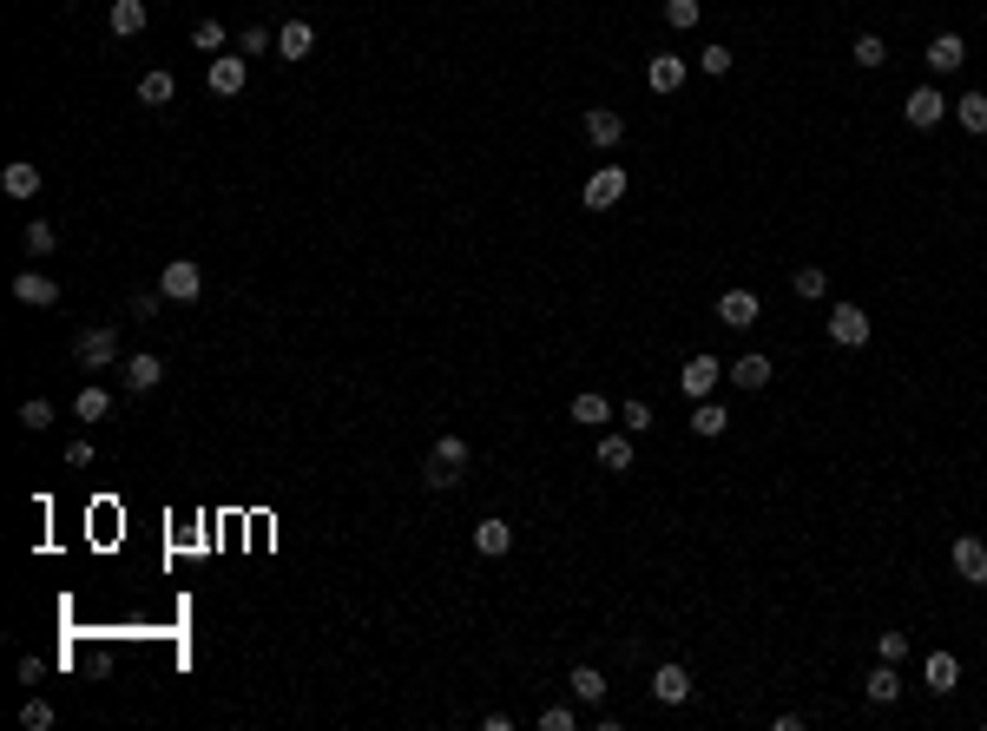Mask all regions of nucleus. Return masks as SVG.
Here are the masks:
<instances>
[{
  "instance_id": "a19ab883",
  "label": "nucleus",
  "mask_w": 987,
  "mask_h": 731,
  "mask_svg": "<svg viewBox=\"0 0 987 731\" xmlns=\"http://www.w3.org/2000/svg\"><path fill=\"white\" fill-rule=\"evenodd\" d=\"M876 652H882V659H889V666H895V659L909 652V633H882V639H876Z\"/></svg>"
},
{
  "instance_id": "39448f33",
  "label": "nucleus",
  "mask_w": 987,
  "mask_h": 731,
  "mask_svg": "<svg viewBox=\"0 0 987 731\" xmlns=\"http://www.w3.org/2000/svg\"><path fill=\"white\" fill-rule=\"evenodd\" d=\"M724 369H731V363H718V356H691V363L678 369V389H685L691 402H705L711 389H718V376H724Z\"/></svg>"
},
{
  "instance_id": "5701e85b",
  "label": "nucleus",
  "mask_w": 987,
  "mask_h": 731,
  "mask_svg": "<svg viewBox=\"0 0 987 731\" xmlns=\"http://www.w3.org/2000/svg\"><path fill=\"white\" fill-rule=\"evenodd\" d=\"M112 33H119V40L145 33V0H112Z\"/></svg>"
},
{
  "instance_id": "4be33fe9",
  "label": "nucleus",
  "mask_w": 987,
  "mask_h": 731,
  "mask_svg": "<svg viewBox=\"0 0 987 731\" xmlns=\"http://www.w3.org/2000/svg\"><path fill=\"white\" fill-rule=\"evenodd\" d=\"M474 547H481V554H507V547H514V527H507L501 514H487V521L474 527Z\"/></svg>"
},
{
  "instance_id": "58836bf2",
  "label": "nucleus",
  "mask_w": 987,
  "mask_h": 731,
  "mask_svg": "<svg viewBox=\"0 0 987 731\" xmlns=\"http://www.w3.org/2000/svg\"><path fill=\"white\" fill-rule=\"evenodd\" d=\"M264 47H277V33H264V27H244V33H237V53H264Z\"/></svg>"
},
{
  "instance_id": "a878e982",
  "label": "nucleus",
  "mask_w": 987,
  "mask_h": 731,
  "mask_svg": "<svg viewBox=\"0 0 987 731\" xmlns=\"http://www.w3.org/2000/svg\"><path fill=\"white\" fill-rule=\"evenodd\" d=\"M599 468L626 475V468H632V435H606V442H599Z\"/></svg>"
},
{
  "instance_id": "9d476101",
  "label": "nucleus",
  "mask_w": 987,
  "mask_h": 731,
  "mask_svg": "<svg viewBox=\"0 0 987 731\" xmlns=\"http://www.w3.org/2000/svg\"><path fill=\"white\" fill-rule=\"evenodd\" d=\"M310 47H316L310 20H283L277 27V60H310Z\"/></svg>"
},
{
  "instance_id": "4c0bfd02",
  "label": "nucleus",
  "mask_w": 987,
  "mask_h": 731,
  "mask_svg": "<svg viewBox=\"0 0 987 731\" xmlns=\"http://www.w3.org/2000/svg\"><path fill=\"white\" fill-rule=\"evenodd\" d=\"M698 14H705L698 0H665V20H672V27H698Z\"/></svg>"
},
{
  "instance_id": "7c9ffc66",
  "label": "nucleus",
  "mask_w": 987,
  "mask_h": 731,
  "mask_svg": "<svg viewBox=\"0 0 987 731\" xmlns=\"http://www.w3.org/2000/svg\"><path fill=\"white\" fill-rule=\"evenodd\" d=\"M53 244H60L53 218H33V224H27V251H33V257H53Z\"/></svg>"
},
{
  "instance_id": "20e7f679",
  "label": "nucleus",
  "mask_w": 987,
  "mask_h": 731,
  "mask_svg": "<svg viewBox=\"0 0 987 731\" xmlns=\"http://www.w3.org/2000/svg\"><path fill=\"white\" fill-rule=\"evenodd\" d=\"M830 343H843V350H862V343H869V310H862V303H836L830 310Z\"/></svg>"
},
{
  "instance_id": "6e6552de",
  "label": "nucleus",
  "mask_w": 987,
  "mask_h": 731,
  "mask_svg": "<svg viewBox=\"0 0 987 731\" xmlns=\"http://www.w3.org/2000/svg\"><path fill=\"white\" fill-rule=\"evenodd\" d=\"M14 297L33 303V310H53V303H60V284H53L47 271H20V277H14Z\"/></svg>"
},
{
  "instance_id": "1a4fd4ad",
  "label": "nucleus",
  "mask_w": 987,
  "mask_h": 731,
  "mask_svg": "<svg viewBox=\"0 0 987 731\" xmlns=\"http://www.w3.org/2000/svg\"><path fill=\"white\" fill-rule=\"evenodd\" d=\"M685 73H691V66L678 60V53H652V66H645V86H652V93H678V86H685Z\"/></svg>"
},
{
  "instance_id": "cd10ccee",
  "label": "nucleus",
  "mask_w": 987,
  "mask_h": 731,
  "mask_svg": "<svg viewBox=\"0 0 987 731\" xmlns=\"http://www.w3.org/2000/svg\"><path fill=\"white\" fill-rule=\"evenodd\" d=\"M139 99H145V106H172V99H178V80H172V73H145V80H139Z\"/></svg>"
},
{
  "instance_id": "f257e3e1",
  "label": "nucleus",
  "mask_w": 987,
  "mask_h": 731,
  "mask_svg": "<svg viewBox=\"0 0 987 731\" xmlns=\"http://www.w3.org/2000/svg\"><path fill=\"white\" fill-rule=\"evenodd\" d=\"M73 356H79V369L119 363V330H112V323H99V330H79V336H73Z\"/></svg>"
},
{
  "instance_id": "c9c22d12",
  "label": "nucleus",
  "mask_w": 987,
  "mask_h": 731,
  "mask_svg": "<svg viewBox=\"0 0 987 731\" xmlns=\"http://www.w3.org/2000/svg\"><path fill=\"white\" fill-rule=\"evenodd\" d=\"M20 725H27V731H47L53 725V705L47 699H27V705H20Z\"/></svg>"
},
{
  "instance_id": "4468645a",
  "label": "nucleus",
  "mask_w": 987,
  "mask_h": 731,
  "mask_svg": "<svg viewBox=\"0 0 987 731\" xmlns=\"http://www.w3.org/2000/svg\"><path fill=\"white\" fill-rule=\"evenodd\" d=\"M922 679H928V692H935V699H941V692H955L961 659H955V652H928V659H922Z\"/></svg>"
},
{
  "instance_id": "a211bd4d",
  "label": "nucleus",
  "mask_w": 987,
  "mask_h": 731,
  "mask_svg": "<svg viewBox=\"0 0 987 731\" xmlns=\"http://www.w3.org/2000/svg\"><path fill=\"white\" fill-rule=\"evenodd\" d=\"M0 191H7V198H33V191H40V165H33V159H14L7 172H0Z\"/></svg>"
},
{
  "instance_id": "ea45409f",
  "label": "nucleus",
  "mask_w": 987,
  "mask_h": 731,
  "mask_svg": "<svg viewBox=\"0 0 987 731\" xmlns=\"http://www.w3.org/2000/svg\"><path fill=\"white\" fill-rule=\"evenodd\" d=\"M698 66H705L711 80H724V73H731V53H724V47H705V53H698Z\"/></svg>"
},
{
  "instance_id": "f704fd0d",
  "label": "nucleus",
  "mask_w": 987,
  "mask_h": 731,
  "mask_svg": "<svg viewBox=\"0 0 987 731\" xmlns=\"http://www.w3.org/2000/svg\"><path fill=\"white\" fill-rule=\"evenodd\" d=\"M619 422H626V435H645V429H652V402H626Z\"/></svg>"
},
{
  "instance_id": "423d86ee",
  "label": "nucleus",
  "mask_w": 987,
  "mask_h": 731,
  "mask_svg": "<svg viewBox=\"0 0 987 731\" xmlns=\"http://www.w3.org/2000/svg\"><path fill=\"white\" fill-rule=\"evenodd\" d=\"M948 560H955V573L968 580V587H987V541L981 534H961V541L948 547Z\"/></svg>"
},
{
  "instance_id": "bb28decb",
  "label": "nucleus",
  "mask_w": 987,
  "mask_h": 731,
  "mask_svg": "<svg viewBox=\"0 0 987 731\" xmlns=\"http://www.w3.org/2000/svg\"><path fill=\"white\" fill-rule=\"evenodd\" d=\"M112 409V396H106V389H99V382H86V389H79V396H73V415H79V422H99V415H106Z\"/></svg>"
},
{
  "instance_id": "9b49d317",
  "label": "nucleus",
  "mask_w": 987,
  "mask_h": 731,
  "mask_svg": "<svg viewBox=\"0 0 987 731\" xmlns=\"http://www.w3.org/2000/svg\"><path fill=\"white\" fill-rule=\"evenodd\" d=\"M718 323H724V330H751V323H757V297H751V290H724V297H718Z\"/></svg>"
},
{
  "instance_id": "6ab92c4d",
  "label": "nucleus",
  "mask_w": 987,
  "mask_h": 731,
  "mask_svg": "<svg viewBox=\"0 0 987 731\" xmlns=\"http://www.w3.org/2000/svg\"><path fill=\"white\" fill-rule=\"evenodd\" d=\"M770 369H777V363H770V356H737V363H731V382H737V389H770Z\"/></svg>"
},
{
  "instance_id": "37998d69",
  "label": "nucleus",
  "mask_w": 987,
  "mask_h": 731,
  "mask_svg": "<svg viewBox=\"0 0 987 731\" xmlns=\"http://www.w3.org/2000/svg\"><path fill=\"white\" fill-rule=\"evenodd\" d=\"M158 303H165V290H139V297H132V317H158Z\"/></svg>"
},
{
  "instance_id": "412c9836",
  "label": "nucleus",
  "mask_w": 987,
  "mask_h": 731,
  "mask_svg": "<svg viewBox=\"0 0 987 731\" xmlns=\"http://www.w3.org/2000/svg\"><path fill=\"white\" fill-rule=\"evenodd\" d=\"M566 685H573V699H580V705L606 699V672H599V666H573V672H566Z\"/></svg>"
},
{
  "instance_id": "79ce46f5",
  "label": "nucleus",
  "mask_w": 987,
  "mask_h": 731,
  "mask_svg": "<svg viewBox=\"0 0 987 731\" xmlns=\"http://www.w3.org/2000/svg\"><path fill=\"white\" fill-rule=\"evenodd\" d=\"M540 725H547V731H573V705H547V712H540Z\"/></svg>"
},
{
  "instance_id": "dca6fc26",
  "label": "nucleus",
  "mask_w": 987,
  "mask_h": 731,
  "mask_svg": "<svg viewBox=\"0 0 987 731\" xmlns=\"http://www.w3.org/2000/svg\"><path fill=\"white\" fill-rule=\"evenodd\" d=\"M211 93L218 99L244 93V53H218V60H211Z\"/></svg>"
},
{
  "instance_id": "393cba45",
  "label": "nucleus",
  "mask_w": 987,
  "mask_h": 731,
  "mask_svg": "<svg viewBox=\"0 0 987 731\" xmlns=\"http://www.w3.org/2000/svg\"><path fill=\"white\" fill-rule=\"evenodd\" d=\"M691 429L705 435V442H718V435H724V429H731V415H724V409H718V402H698V409H691Z\"/></svg>"
},
{
  "instance_id": "2eb2a0df",
  "label": "nucleus",
  "mask_w": 987,
  "mask_h": 731,
  "mask_svg": "<svg viewBox=\"0 0 987 731\" xmlns=\"http://www.w3.org/2000/svg\"><path fill=\"white\" fill-rule=\"evenodd\" d=\"M586 139H593V145H619V139H626V112L593 106V112H586Z\"/></svg>"
},
{
  "instance_id": "c85d7f7f",
  "label": "nucleus",
  "mask_w": 987,
  "mask_h": 731,
  "mask_svg": "<svg viewBox=\"0 0 987 731\" xmlns=\"http://www.w3.org/2000/svg\"><path fill=\"white\" fill-rule=\"evenodd\" d=\"M955 119H961V126L974 132V139H981V132H987V93H968V99H955Z\"/></svg>"
},
{
  "instance_id": "b1692460",
  "label": "nucleus",
  "mask_w": 987,
  "mask_h": 731,
  "mask_svg": "<svg viewBox=\"0 0 987 731\" xmlns=\"http://www.w3.org/2000/svg\"><path fill=\"white\" fill-rule=\"evenodd\" d=\"M573 422H580V429H599V422H612V402L586 389V396H573Z\"/></svg>"
},
{
  "instance_id": "473e14b6",
  "label": "nucleus",
  "mask_w": 987,
  "mask_h": 731,
  "mask_svg": "<svg viewBox=\"0 0 987 731\" xmlns=\"http://www.w3.org/2000/svg\"><path fill=\"white\" fill-rule=\"evenodd\" d=\"M191 47H198V53H218L224 47V20H198V27H191Z\"/></svg>"
},
{
  "instance_id": "c756f323",
  "label": "nucleus",
  "mask_w": 987,
  "mask_h": 731,
  "mask_svg": "<svg viewBox=\"0 0 987 731\" xmlns=\"http://www.w3.org/2000/svg\"><path fill=\"white\" fill-rule=\"evenodd\" d=\"M849 60L869 66V73H876V66H889V47H882V33H862L856 47H849Z\"/></svg>"
},
{
  "instance_id": "72a5a7b5",
  "label": "nucleus",
  "mask_w": 987,
  "mask_h": 731,
  "mask_svg": "<svg viewBox=\"0 0 987 731\" xmlns=\"http://www.w3.org/2000/svg\"><path fill=\"white\" fill-rule=\"evenodd\" d=\"M790 290H797V297H823V290H830V277L816 271V264H803V271L790 277Z\"/></svg>"
},
{
  "instance_id": "f03ea898",
  "label": "nucleus",
  "mask_w": 987,
  "mask_h": 731,
  "mask_svg": "<svg viewBox=\"0 0 987 731\" xmlns=\"http://www.w3.org/2000/svg\"><path fill=\"white\" fill-rule=\"evenodd\" d=\"M158 290H165L172 303H198V290H204V271L191 264V257H172V264L158 271Z\"/></svg>"
},
{
  "instance_id": "7ed1b4c3",
  "label": "nucleus",
  "mask_w": 987,
  "mask_h": 731,
  "mask_svg": "<svg viewBox=\"0 0 987 731\" xmlns=\"http://www.w3.org/2000/svg\"><path fill=\"white\" fill-rule=\"evenodd\" d=\"M626 185H632L626 165H599V172L586 178V211H612L619 198H626Z\"/></svg>"
},
{
  "instance_id": "2f4dec72",
  "label": "nucleus",
  "mask_w": 987,
  "mask_h": 731,
  "mask_svg": "<svg viewBox=\"0 0 987 731\" xmlns=\"http://www.w3.org/2000/svg\"><path fill=\"white\" fill-rule=\"evenodd\" d=\"M422 481H428V488H455V481H461V468H455V461H441V455H428Z\"/></svg>"
},
{
  "instance_id": "0eeeda50",
  "label": "nucleus",
  "mask_w": 987,
  "mask_h": 731,
  "mask_svg": "<svg viewBox=\"0 0 987 731\" xmlns=\"http://www.w3.org/2000/svg\"><path fill=\"white\" fill-rule=\"evenodd\" d=\"M941 112H948V99L935 93V86H915L909 99H902V119H909L915 132H928V126H941Z\"/></svg>"
},
{
  "instance_id": "ddd939ff",
  "label": "nucleus",
  "mask_w": 987,
  "mask_h": 731,
  "mask_svg": "<svg viewBox=\"0 0 987 731\" xmlns=\"http://www.w3.org/2000/svg\"><path fill=\"white\" fill-rule=\"evenodd\" d=\"M928 66H935V73L968 66V40H961V33H935V40H928Z\"/></svg>"
},
{
  "instance_id": "e433bc0d",
  "label": "nucleus",
  "mask_w": 987,
  "mask_h": 731,
  "mask_svg": "<svg viewBox=\"0 0 987 731\" xmlns=\"http://www.w3.org/2000/svg\"><path fill=\"white\" fill-rule=\"evenodd\" d=\"M47 422H53V409H47L40 396H33V402H20V429H33V435H40Z\"/></svg>"
},
{
  "instance_id": "f8f14e48",
  "label": "nucleus",
  "mask_w": 987,
  "mask_h": 731,
  "mask_svg": "<svg viewBox=\"0 0 987 731\" xmlns=\"http://www.w3.org/2000/svg\"><path fill=\"white\" fill-rule=\"evenodd\" d=\"M652 699L658 705H685L691 699V672L685 666H658L652 672Z\"/></svg>"
},
{
  "instance_id": "f3484780",
  "label": "nucleus",
  "mask_w": 987,
  "mask_h": 731,
  "mask_svg": "<svg viewBox=\"0 0 987 731\" xmlns=\"http://www.w3.org/2000/svg\"><path fill=\"white\" fill-rule=\"evenodd\" d=\"M862 699H869V705H895V699H902V679H895V666H889V659H882V666L869 672V679H862Z\"/></svg>"
},
{
  "instance_id": "aec40b11",
  "label": "nucleus",
  "mask_w": 987,
  "mask_h": 731,
  "mask_svg": "<svg viewBox=\"0 0 987 731\" xmlns=\"http://www.w3.org/2000/svg\"><path fill=\"white\" fill-rule=\"evenodd\" d=\"M158 382H165V363H158L152 350H139L126 363V389H139V396H145V389H158Z\"/></svg>"
}]
</instances>
